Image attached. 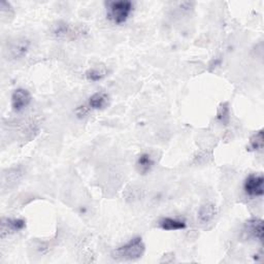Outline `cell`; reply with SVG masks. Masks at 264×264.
Here are the masks:
<instances>
[{
  "label": "cell",
  "instance_id": "6da1fadb",
  "mask_svg": "<svg viewBox=\"0 0 264 264\" xmlns=\"http://www.w3.org/2000/svg\"><path fill=\"white\" fill-rule=\"evenodd\" d=\"M146 251V245L143 242L141 236H136L116 250L112 251L111 256L116 260L120 261H130L137 260L143 257Z\"/></svg>",
  "mask_w": 264,
  "mask_h": 264
},
{
  "label": "cell",
  "instance_id": "7a4b0ae2",
  "mask_svg": "<svg viewBox=\"0 0 264 264\" xmlns=\"http://www.w3.org/2000/svg\"><path fill=\"white\" fill-rule=\"evenodd\" d=\"M106 18L115 24H123L128 20L133 11V3L130 0H117V1H107Z\"/></svg>",
  "mask_w": 264,
  "mask_h": 264
},
{
  "label": "cell",
  "instance_id": "3957f363",
  "mask_svg": "<svg viewBox=\"0 0 264 264\" xmlns=\"http://www.w3.org/2000/svg\"><path fill=\"white\" fill-rule=\"evenodd\" d=\"M264 178L261 173L249 174L244 182V191L251 197H261L264 194Z\"/></svg>",
  "mask_w": 264,
  "mask_h": 264
},
{
  "label": "cell",
  "instance_id": "277c9868",
  "mask_svg": "<svg viewBox=\"0 0 264 264\" xmlns=\"http://www.w3.org/2000/svg\"><path fill=\"white\" fill-rule=\"evenodd\" d=\"M31 94L26 89H17L11 95V107L15 111L19 112L26 108L31 103Z\"/></svg>",
  "mask_w": 264,
  "mask_h": 264
},
{
  "label": "cell",
  "instance_id": "5b68a950",
  "mask_svg": "<svg viewBox=\"0 0 264 264\" xmlns=\"http://www.w3.org/2000/svg\"><path fill=\"white\" fill-rule=\"evenodd\" d=\"M26 227V221L23 219H2L1 222V238L6 235L19 232Z\"/></svg>",
  "mask_w": 264,
  "mask_h": 264
},
{
  "label": "cell",
  "instance_id": "8992f818",
  "mask_svg": "<svg viewBox=\"0 0 264 264\" xmlns=\"http://www.w3.org/2000/svg\"><path fill=\"white\" fill-rule=\"evenodd\" d=\"M245 233L257 241H262L263 221L258 218H251L245 223Z\"/></svg>",
  "mask_w": 264,
  "mask_h": 264
},
{
  "label": "cell",
  "instance_id": "52a82bcc",
  "mask_svg": "<svg viewBox=\"0 0 264 264\" xmlns=\"http://www.w3.org/2000/svg\"><path fill=\"white\" fill-rule=\"evenodd\" d=\"M53 34L58 39H74V35L82 34L83 31H75L69 24L59 22L53 27Z\"/></svg>",
  "mask_w": 264,
  "mask_h": 264
},
{
  "label": "cell",
  "instance_id": "ba28073f",
  "mask_svg": "<svg viewBox=\"0 0 264 264\" xmlns=\"http://www.w3.org/2000/svg\"><path fill=\"white\" fill-rule=\"evenodd\" d=\"M159 227L162 230L165 231H175V230H183L187 227V224L184 220L173 219V218H163L158 223Z\"/></svg>",
  "mask_w": 264,
  "mask_h": 264
},
{
  "label": "cell",
  "instance_id": "9c48e42d",
  "mask_svg": "<svg viewBox=\"0 0 264 264\" xmlns=\"http://www.w3.org/2000/svg\"><path fill=\"white\" fill-rule=\"evenodd\" d=\"M109 104V96L106 92H97L89 98V107L92 109H104Z\"/></svg>",
  "mask_w": 264,
  "mask_h": 264
},
{
  "label": "cell",
  "instance_id": "30bf717a",
  "mask_svg": "<svg viewBox=\"0 0 264 264\" xmlns=\"http://www.w3.org/2000/svg\"><path fill=\"white\" fill-rule=\"evenodd\" d=\"M216 212H217V209L215 205L206 204L204 206H201L198 211V215H197L198 221L201 224H207L211 222L213 219V217L216 216Z\"/></svg>",
  "mask_w": 264,
  "mask_h": 264
},
{
  "label": "cell",
  "instance_id": "8fae6325",
  "mask_svg": "<svg viewBox=\"0 0 264 264\" xmlns=\"http://www.w3.org/2000/svg\"><path fill=\"white\" fill-rule=\"evenodd\" d=\"M154 164H155V162H154L152 156L148 153H144V154L140 155V157L137 158L136 168L140 173L147 174L148 172L151 171V169L153 168Z\"/></svg>",
  "mask_w": 264,
  "mask_h": 264
},
{
  "label": "cell",
  "instance_id": "7c38bea8",
  "mask_svg": "<svg viewBox=\"0 0 264 264\" xmlns=\"http://www.w3.org/2000/svg\"><path fill=\"white\" fill-rule=\"evenodd\" d=\"M264 146V135L263 130H259L256 133H254L250 138L248 151H252V152H257V151H261Z\"/></svg>",
  "mask_w": 264,
  "mask_h": 264
},
{
  "label": "cell",
  "instance_id": "4fadbf2b",
  "mask_svg": "<svg viewBox=\"0 0 264 264\" xmlns=\"http://www.w3.org/2000/svg\"><path fill=\"white\" fill-rule=\"evenodd\" d=\"M107 75V70L104 67H93L86 71V78L90 82H98L105 79Z\"/></svg>",
  "mask_w": 264,
  "mask_h": 264
},
{
  "label": "cell",
  "instance_id": "5bb4252c",
  "mask_svg": "<svg viewBox=\"0 0 264 264\" xmlns=\"http://www.w3.org/2000/svg\"><path fill=\"white\" fill-rule=\"evenodd\" d=\"M217 120L224 125H228L229 120H230V111H229V106L227 103L220 105L218 108V112H217Z\"/></svg>",
  "mask_w": 264,
  "mask_h": 264
},
{
  "label": "cell",
  "instance_id": "9a60e30c",
  "mask_svg": "<svg viewBox=\"0 0 264 264\" xmlns=\"http://www.w3.org/2000/svg\"><path fill=\"white\" fill-rule=\"evenodd\" d=\"M29 49V43L28 41H21L18 42L14 47H12V54L14 57H23L24 55H26L27 51Z\"/></svg>",
  "mask_w": 264,
  "mask_h": 264
},
{
  "label": "cell",
  "instance_id": "2e32d148",
  "mask_svg": "<svg viewBox=\"0 0 264 264\" xmlns=\"http://www.w3.org/2000/svg\"><path fill=\"white\" fill-rule=\"evenodd\" d=\"M88 112H89V108L87 106H79L77 109H75V114L79 118H84L85 116L88 115Z\"/></svg>",
  "mask_w": 264,
  "mask_h": 264
}]
</instances>
